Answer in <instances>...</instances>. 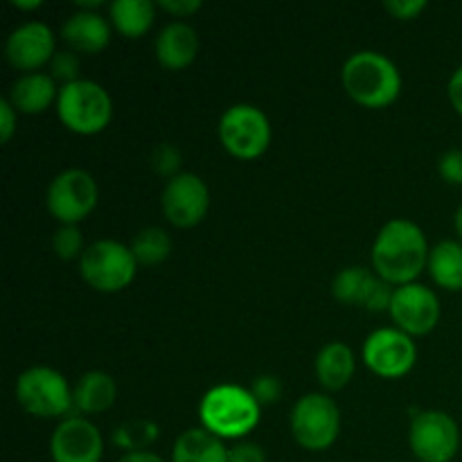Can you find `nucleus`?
Wrapping results in <instances>:
<instances>
[{"label": "nucleus", "instance_id": "f257e3e1", "mask_svg": "<svg viewBox=\"0 0 462 462\" xmlns=\"http://www.w3.org/2000/svg\"><path fill=\"white\" fill-rule=\"evenodd\" d=\"M427 235L415 221L393 219L383 226L373 242L370 260L373 271L393 287L415 282L429 264Z\"/></svg>", "mask_w": 462, "mask_h": 462}, {"label": "nucleus", "instance_id": "f03ea898", "mask_svg": "<svg viewBox=\"0 0 462 462\" xmlns=\"http://www.w3.org/2000/svg\"><path fill=\"white\" fill-rule=\"evenodd\" d=\"M347 97L364 108H388L402 95V72L393 59L374 50H361L347 57L341 70Z\"/></svg>", "mask_w": 462, "mask_h": 462}, {"label": "nucleus", "instance_id": "7ed1b4c3", "mask_svg": "<svg viewBox=\"0 0 462 462\" xmlns=\"http://www.w3.org/2000/svg\"><path fill=\"white\" fill-rule=\"evenodd\" d=\"M201 427L221 440H244L260 424L262 406L251 388L219 383L201 397L199 404Z\"/></svg>", "mask_w": 462, "mask_h": 462}, {"label": "nucleus", "instance_id": "20e7f679", "mask_svg": "<svg viewBox=\"0 0 462 462\" xmlns=\"http://www.w3.org/2000/svg\"><path fill=\"white\" fill-rule=\"evenodd\" d=\"M57 116L68 131L77 135H97L111 125L113 99L102 84L90 79L61 86Z\"/></svg>", "mask_w": 462, "mask_h": 462}, {"label": "nucleus", "instance_id": "39448f33", "mask_svg": "<svg viewBox=\"0 0 462 462\" xmlns=\"http://www.w3.org/2000/svg\"><path fill=\"white\" fill-rule=\"evenodd\" d=\"M16 402L25 413L41 420H66L75 411L72 388L59 370L34 365L16 382Z\"/></svg>", "mask_w": 462, "mask_h": 462}, {"label": "nucleus", "instance_id": "423d86ee", "mask_svg": "<svg viewBox=\"0 0 462 462\" xmlns=\"http://www.w3.org/2000/svg\"><path fill=\"white\" fill-rule=\"evenodd\" d=\"M138 266L131 246L116 239H97L81 255L79 273L95 291L117 293L134 282Z\"/></svg>", "mask_w": 462, "mask_h": 462}, {"label": "nucleus", "instance_id": "0eeeda50", "mask_svg": "<svg viewBox=\"0 0 462 462\" xmlns=\"http://www.w3.org/2000/svg\"><path fill=\"white\" fill-rule=\"evenodd\" d=\"M219 140L233 158L255 161L273 140L269 116L253 104H233L219 120Z\"/></svg>", "mask_w": 462, "mask_h": 462}, {"label": "nucleus", "instance_id": "6e6552de", "mask_svg": "<svg viewBox=\"0 0 462 462\" xmlns=\"http://www.w3.org/2000/svg\"><path fill=\"white\" fill-rule=\"evenodd\" d=\"M289 424H291L293 440L302 449L319 454L337 442L341 433V411L332 397L323 393H310L293 404Z\"/></svg>", "mask_w": 462, "mask_h": 462}, {"label": "nucleus", "instance_id": "1a4fd4ad", "mask_svg": "<svg viewBox=\"0 0 462 462\" xmlns=\"http://www.w3.org/2000/svg\"><path fill=\"white\" fill-rule=\"evenodd\" d=\"M409 447L420 462H451L460 449L458 422L445 411H420L411 420Z\"/></svg>", "mask_w": 462, "mask_h": 462}, {"label": "nucleus", "instance_id": "9d476101", "mask_svg": "<svg viewBox=\"0 0 462 462\" xmlns=\"http://www.w3.org/2000/svg\"><path fill=\"white\" fill-rule=\"evenodd\" d=\"M99 199L97 183L86 170H66L54 176L45 192L48 212L61 226H77L95 210Z\"/></svg>", "mask_w": 462, "mask_h": 462}, {"label": "nucleus", "instance_id": "9b49d317", "mask_svg": "<svg viewBox=\"0 0 462 462\" xmlns=\"http://www.w3.org/2000/svg\"><path fill=\"white\" fill-rule=\"evenodd\" d=\"M365 368L382 379H402L418 364L413 337L397 328H379L365 338L361 352Z\"/></svg>", "mask_w": 462, "mask_h": 462}, {"label": "nucleus", "instance_id": "f8f14e48", "mask_svg": "<svg viewBox=\"0 0 462 462\" xmlns=\"http://www.w3.org/2000/svg\"><path fill=\"white\" fill-rule=\"evenodd\" d=\"M161 208L171 226L194 228L206 219L208 210H210V189L201 176L192 174V171H180L162 188Z\"/></svg>", "mask_w": 462, "mask_h": 462}, {"label": "nucleus", "instance_id": "ddd939ff", "mask_svg": "<svg viewBox=\"0 0 462 462\" xmlns=\"http://www.w3.org/2000/svg\"><path fill=\"white\" fill-rule=\"evenodd\" d=\"M388 314H391L395 328L409 337H427L440 323V300L433 289L420 282H411L395 289Z\"/></svg>", "mask_w": 462, "mask_h": 462}, {"label": "nucleus", "instance_id": "4468645a", "mask_svg": "<svg viewBox=\"0 0 462 462\" xmlns=\"http://www.w3.org/2000/svg\"><path fill=\"white\" fill-rule=\"evenodd\" d=\"M57 54V39L54 32L45 23L30 21L18 25L5 41V57L9 66L27 72H39L43 66H50Z\"/></svg>", "mask_w": 462, "mask_h": 462}, {"label": "nucleus", "instance_id": "2eb2a0df", "mask_svg": "<svg viewBox=\"0 0 462 462\" xmlns=\"http://www.w3.org/2000/svg\"><path fill=\"white\" fill-rule=\"evenodd\" d=\"M50 456L52 462H102L104 438L88 418L70 415L54 429Z\"/></svg>", "mask_w": 462, "mask_h": 462}, {"label": "nucleus", "instance_id": "dca6fc26", "mask_svg": "<svg viewBox=\"0 0 462 462\" xmlns=\"http://www.w3.org/2000/svg\"><path fill=\"white\" fill-rule=\"evenodd\" d=\"M199 48H201V41H199L197 30L183 21H174L158 32L153 52H156V61L167 70H185L199 57Z\"/></svg>", "mask_w": 462, "mask_h": 462}, {"label": "nucleus", "instance_id": "f3484780", "mask_svg": "<svg viewBox=\"0 0 462 462\" xmlns=\"http://www.w3.org/2000/svg\"><path fill=\"white\" fill-rule=\"evenodd\" d=\"M111 21H106L99 12L77 9L61 25V36L72 52L99 54L111 43Z\"/></svg>", "mask_w": 462, "mask_h": 462}, {"label": "nucleus", "instance_id": "a211bd4d", "mask_svg": "<svg viewBox=\"0 0 462 462\" xmlns=\"http://www.w3.org/2000/svg\"><path fill=\"white\" fill-rule=\"evenodd\" d=\"M59 84L50 77V72H27L21 75L9 88V102L23 116H39L50 106H57Z\"/></svg>", "mask_w": 462, "mask_h": 462}, {"label": "nucleus", "instance_id": "6ab92c4d", "mask_svg": "<svg viewBox=\"0 0 462 462\" xmlns=\"http://www.w3.org/2000/svg\"><path fill=\"white\" fill-rule=\"evenodd\" d=\"M72 400H75V413L81 418L106 413L117 400L116 379L104 370L84 373L72 386Z\"/></svg>", "mask_w": 462, "mask_h": 462}, {"label": "nucleus", "instance_id": "aec40b11", "mask_svg": "<svg viewBox=\"0 0 462 462\" xmlns=\"http://www.w3.org/2000/svg\"><path fill=\"white\" fill-rule=\"evenodd\" d=\"M356 373V356L347 343L332 341L316 356V379L325 391H341Z\"/></svg>", "mask_w": 462, "mask_h": 462}, {"label": "nucleus", "instance_id": "412c9836", "mask_svg": "<svg viewBox=\"0 0 462 462\" xmlns=\"http://www.w3.org/2000/svg\"><path fill=\"white\" fill-rule=\"evenodd\" d=\"M171 462H228V447L208 429L194 427L174 440Z\"/></svg>", "mask_w": 462, "mask_h": 462}, {"label": "nucleus", "instance_id": "4be33fe9", "mask_svg": "<svg viewBox=\"0 0 462 462\" xmlns=\"http://www.w3.org/2000/svg\"><path fill=\"white\" fill-rule=\"evenodd\" d=\"M108 21L125 39H140L156 21V5L152 0H116L108 5Z\"/></svg>", "mask_w": 462, "mask_h": 462}, {"label": "nucleus", "instance_id": "5701e85b", "mask_svg": "<svg viewBox=\"0 0 462 462\" xmlns=\"http://www.w3.org/2000/svg\"><path fill=\"white\" fill-rule=\"evenodd\" d=\"M427 271L433 282L447 291H462V242L442 239L429 253Z\"/></svg>", "mask_w": 462, "mask_h": 462}, {"label": "nucleus", "instance_id": "b1692460", "mask_svg": "<svg viewBox=\"0 0 462 462\" xmlns=\"http://www.w3.org/2000/svg\"><path fill=\"white\" fill-rule=\"evenodd\" d=\"M374 278H377V273L365 269V266H347V269L338 271L337 278H334L332 296L343 305L364 307Z\"/></svg>", "mask_w": 462, "mask_h": 462}, {"label": "nucleus", "instance_id": "393cba45", "mask_svg": "<svg viewBox=\"0 0 462 462\" xmlns=\"http://www.w3.org/2000/svg\"><path fill=\"white\" fill-rule=\"evenodd\" d=\"M161 429L156 422L147 418H134L122 422L113 431V445L122 449L125 454H135V451H149V447L158 440Z\"/></svg>", "mask_w": 462, "mask_h": 462}, {"label": "nucleus", "instance_id": "a878e982", "mask_svg": "<svg viewBox=\"0 0 462 462\" xmlns=\"http://www.w3.org/2000/svg\"><path fill=\"white\" fill-rule=\"evenodd\" d=\"M131 251L140 266L162 264L171 255V237L158 226H149L135 235L131 242Z\"/></svg>", "mask_w": 462, "mask_h": 462}, {"label": "nucleus", "instance_id": "bb28decb", "mask_svg": "<svg viewBox=\"0 0 462 462\" xmlns=\"http://www.w3.org/2000/svg\"><path fill=\"white\" fill-rule=\"evenodd\" d=\"M84 235H81L79 226H61L57 233L52 235V251L57 253V257H61L63 262L81 260V255L86 253Z\"/></svg>", "mask_w": 462, "mask_h": 462}, {"label": "nucleus", "instance_id": "cd10ccee", "mask_svg": "<svg viewBox=\"0 0 462 462\" xmlns=\"http://www.w3.org/2000/svg\"><path fill=\"white\" fill-rule=\"evenodd\" d=\"M180 165H183V153L179 152L176 144L171 143L156 144V149L152 152V167L158 176L171 180L174 176L180 174Z\"/></svg>", "mask_w": 462, "mask_h": 462}, {"label": "nucleus", "instance_id": "c85d7f7f", "mask_svg": "<svg viewBox=\"0 0 462 462\" xmlns=\"http://www.w3.org/2000/svg\"><path fill=\"white\" fill-rule=\"evenodd\" d=\"M50 70V77H52L57 84L61 86H68L72 84V81H79V70H81V61L79 57H77V52H72V50H61V52H57L52 57V61H50L48 66Z\"/></svg>", "mask_w": 462, "mask_h": 462}, {"label": "nucleus", "instance_id": "c756f323", "mask_svg": "<svg viewBox=\"0 0 462 462\" xmlns=\"http://www.w3.org/2000/svg\"><path fill=\"white\" fill-rule=\"evenodd\" d=\"M251 393L260 406L278 404L280 397H282V382L275 374H260V377L253 379Z\"/></svg>", "mask_w": 462, "mask_h": 462}, {"label": "nucleus", "instance_id": "7c9ffc66", "mask_svg": "<svg viewBox=\"0 0 462 462\" xmlns=\"http://www.w3.org/2000/svg\"><path fill=\"white\" fill-rule=\"evenodd\" d=\"M438 171L449 185H462V149H449L438 161Z\"/></svg>", "mask_w": 462, "mask_h": 462}, {"label": "nucleus", "instance_id": "2f4dec72", "mask_svg": "<svg viewBox=\"0 0 462 462\" xmlns=\"http://www.w3.org/2000/svg\"><path fill=\"white\" fill-rule=\"evenodd\" d=\"M383 7L397 21H415L427 9V0H388Z\"/></svg>", "mask_w": 462, "mask_h": 462}, {"label": "nucleus", "instance_id": "473e14b6", "mask_svg": "<svg viewBox=\"0 0 462 462\" xmlns=\"http://www.w3.org/2000/svg\"><path fill=\"white\" fill-rule=\"evenodd\" d=\"M228 462H266V451L257 442L239 440L228 447Z\"/></svg>", "mask_w": 462, "mask_h": 462}, {"label": "nucleus", "instance_id": "72a5a7b5", "mask_svg": "<svg viewBox=\"0 0 462 462\" xmlns=\"http://www.w3.org/2000/svg\"><path fill=\"white\" fill-rule=\"evenodd\" d=\"M18 111L12 106V102H9L7 97L0 99V140H3L5 144L9 143V140L14 138V134H16L18 129Z\"/></svg>", "mask_w": 462, "mask_h": 462}, {"label": "nucleus", "instance_id": "f704fd0d", "mask_svg": "<svg viewBox=\"0 0 462 462\" xmlns=\"http://www.w3.org/2000/svg\"><path fill=\"white\" fill-rule=\"evenodd\" d=\"M203 7L201 0H161L162 12L171 14L176 18H188Z\"/></svg>", "mask_w": 462, "mask_h": 462}, {"label": "nucleus", "instance_id": "c9c22d12", "mask_svg": "<svg viewBox=\"0 0 462 462\" xmlns=\"http://www.w3.org/2000/svg\"><path fill=\"white\" fill-rule=\"evenodd\" d=\"M447 95H449V102L454 106V111L462 116V66L456 68V72L451 75L449 84H447Z\"/></svg>", "mask_w": 462, "mask_h": 462}, {"label": "nucleus", "instance_id": "e433bc0d", "mask_svg": "<svg viewBox=\"0 0 462 462\" xmlns=\"http://www.w3.org/2000/svg\"><path fill=\"white\" fill-rule=\"evenodd\" d=\"M117 462H165L153 451H135V454H125Z\"/></svg>", "mask_w": 462, "mask_h": 462}, {"label": "nucleus", "instance_id": "4c0bfd02", "mask_svg": "<svg viewBox=\"0 0 462 462\" xmlns=\"http://www.w3.org/2000/svg\"><path fill=\"white\" fill-rule=\"evenodd\" d=\"M12 5L16 9H21V12H32V9L43 7V3H41V0H12Z\"/></svg>", "mask_w": 462, "mask_h": 462}, {"label": "nucleus", "instance_id": "58836bf2", "mask_svg": "<svg viewBox=\"0 0 462 462\" xmlns=\"http://www.w3.org/2000/svg\"><path fill=\"white\" fill-rule=\"evenodd\" d=\"M454 226H456V233H458V237H460V242H462V203H460V208H458V210H456V217H454Z\"/></svg>", "mask_w": 462, "mask_h": 462}]
</instances>
